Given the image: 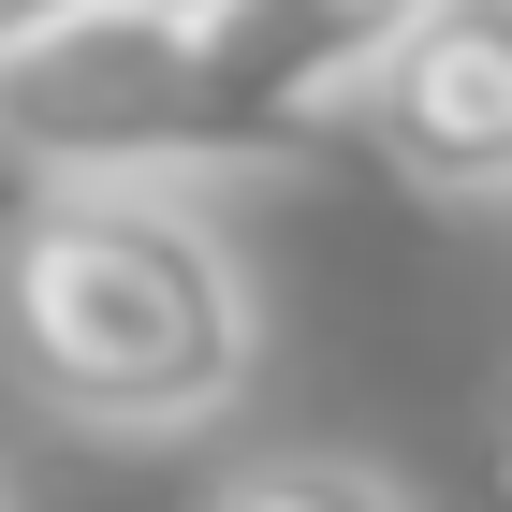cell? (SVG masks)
Instances as JSON below:
<instances>
[{
    "mask_svg": "<svg viewBox=\"0 0 512 512\" xmlns=\"http://www.w3.org/2000/svg\"><path fill=\"white\" fill-rule=\"evenodd\" d=\"M0 366L74 439H205L264 381V278L205 191H30L0 249Z\"/></svg>",
    "mask_w": 512,
    "mask_h": 512,
    "instance_id": "6da1fadb",
    "label": "cell"
},
{
    "mask_svg": "<svg viewBox=\"0 0 512 512\" xmlns=\"http://www.w3.org/2000/svg\"><path fill=\"white\" fill-rule=\"evenodd\" d=\"M0 147L30 191H88V176H161V191H220L235 147L205 132L191 59H176V15H132V0H88L74 30H44L15 74H0Z\"/></svg>",
    "mask_w": 512,
    "mask_h": 512,
    "instance_id": "7a4b0ae2",
    "label": "cell"
},
{
    "mask_svg": "<svg viewBox=\"0 0 512 512\" xmlns=\"http://www.w3.org/2000/svg\"><path fill=\"white\" fill-rule=\"evenodd\" d=\"M410 15L425 0H205V15H176V59H191V103L235 147V176H264V161H308L352 132Z\"/></svg>",
    "mask_w": 512,
    "mask_h": 512,
    "instance_id": "3957f363",
    "label": "cell"
},
{
    "mask_svg": "<svg viewBox=\"0 0 512 512\" xmlns=\"http://www.w3.org/2000/svg\"><path fill=\"white\" fill-rule=\"evenodd\" d=\"M352 132L425 205H512V0H425L366 74Z\"/></svg>",
    "mask_w": 512,
    "mask_h": 512,
    "instance_id": "277c9868",
    "label": "cell"
},
{
    "mask_svg": "<svg viewBox=\"0 0 512 512\" xmlns=\"http://www.w3.org/2000/svg\"><path fill=\"white\" fill-rule=\"evenodd\" d=\"M191 512H425V498L366 454H264V469H220Z\"/></svg>",
    "mask_w": 512,
    "mask_h": 512,
    "instance_id": "5b68a950",
    "label": "cell"
},
{
    "mask_svg": "<svg viewBox=\"0 0 512 512\" xmlns=\"http://www.w3.org/2000/svg\"><path fill=\"white\" fill-rule=\"evenodd\" d=\"M74 15H88V0H0V74H15L44 30H74Z\"/></svg>",
    "mask_w": 512,
    "mask_h": 512,
    "instance_id": "8992f818",
    "label": "cell"
},
{
    "mask_svg": "<svg viewBox=\"0 0 512 512\" xmlns=\"http://www.w3.org/2000/svg\"><path fill=\"white\" fill-rule=\"evenodd\" d=\"M498 512H512V395H498Z\"/></svg>",
    "mask_w": 512,
    "mask_h": 512,
    "instance_id": "52a82bcc",
    "label": "cell"
},
{
    "mask_svg": "<svg viewBox=\"0 0 512 512\" xmlns=\"http://www.w3.org/2000/svg\"><path fill=\"white\" fill-rule=\"evenodd\" d=\"M132 15H205V0H132Z\"/></svg>",
    "mask_w": 512,
    "mask_h": 512,
    "instance_id": "ba28073f",
    "label": "cell"
},
{
    "mask_svg": "<svg viewBox=\"0 0 512 512\" xmlns=\"http://www.w3.org/2000/svg\"><path fill=\"white\" fill-rule=\"evenodd\" d=\"M0 512H15V498H0Z\"/></svg>",
    "mask_w": 512,
    "mask_h": 512,
    "instance_id": "9c48e42d",
    "label": "cell"
}]
</instances>
